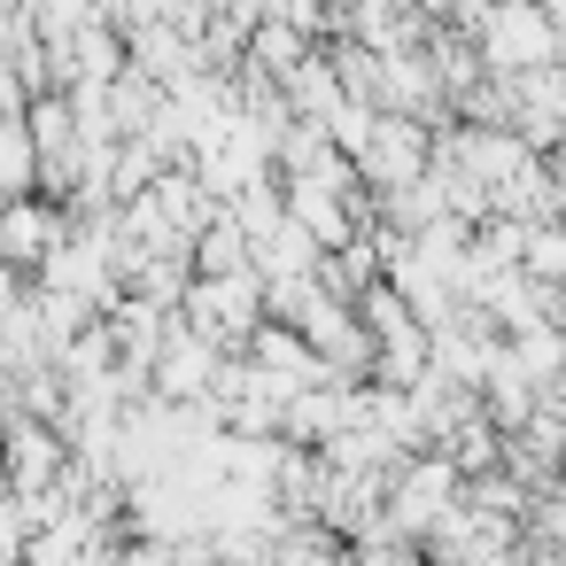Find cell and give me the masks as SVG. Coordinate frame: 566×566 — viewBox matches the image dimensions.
<instances>
[{
    "mask_svg": "<svg viewBox=\"0 0 566 566\" xmlns=\"http://www.w3.org/2000/svg\"><path fill=\"white\" fill-rule=\"evenodd\" d=\"M489 48H496L504 63H527V55H543V48H551V32H543V17H535V9H496Z\"/></svg>",
    "mask_w": 566,
    "mask_h": 566,
    "instance_id": "6da1fadb",
    "label": "cell"
}]
</instances>
